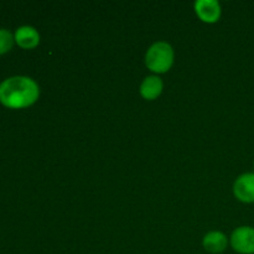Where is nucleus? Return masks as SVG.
<instances>
[{"instance_id":"6","label":"nucleus","mask_w":254,"mask_h":254,"mask_svg":"<svg viewBox=\"0 0 254 254\" xmlns=\"http://www.w3.org/2000/svg\"><path fill=\"white\" fill-rule=\"evenodd\" d=\"M15 41L22 49H34L40 41L39 32L31 26H22L15 32Z\"/></svg>"},{"instance_id":"3","label":"nucleus","mask_w":254,"mask_h":254,"mask_svg":"<svg viewBox=\"0 0 254 254\" xmlns=\"http://www.w3.org/2000/svg\"><path fill=\"white\" fill-rule=\"evenodd\" d=\"M231 245L236 252L241 254H254V228H237L232 233Z\"/></svg>"},{"instance_id":"7","label":"nucleus","mask_w":254,"mask_h":254,"mask_svg":"<svg viewBox=\"0 0 254 254\" xmlns=\"http://www.w3.org/2000/svg\"><path fill=\"white\" fill-rule=\"evenodd\" d=\"M161 91H163V82L159 77L150 76L148 78L144 79L140 87V93L148 101L155 99L156 97L160 96Z\"/></svg>"},{"instance_id":"8","label":"nucleus","mask_w":254,"mask_h":254,"mask_svg":"<svg viewBox=\"0 0 254 254\" xmlns=\"http://www.w3.org/2000/svg\"><path fill=\"white\" fill-rule=\"evenodd\" d=\"M203 247L211 253H221L227 247V238L221 232H211L203 238Z\"/></svg>"},{"instance_id":"1","label":"nucleus","mask_w":254,"mask_h":254,"mask_svg":"<svg viewBox=\"0 0 254 254\" xmlns=\"http://www.w3.org/2000/svg\"><path fill=\"white\" fill-rule=\"evenodd\" d=\"M39 98V87L29 77H11L0 84V102L9 108H25Z\"/></svg>"},{"instance_id":"4","label":"nucleus","mask_w":254,"mask_h":254,"mask_svg":"<svg viewBox=\"0 0 254 254\" xmlns=\"http://www.w3.org/2000/svg\"><path fill=\"white\" fill-rule=\"evenodd\" d=\"M236 197L246 203L254 202V174H243L236 180L233 186Z\"/></svg>"},{"instance_id":"9","label":"nucleus","mask_w":254,"mask_h":254,"mask_svg":"<svg viewBox=\"0 0 254 254\" xmlns=\"http://www.w3.org/2000/svg\"><path fill=\"white\" fill-rule=\"evenodd\" d=\"M12 42H14L12 35L7 30L0 29V55L9 51L12 46Z\"/></svg>"},{"instance_id":"5","label":"nucleus","mask_w":254,"mask_h":254,"mask_svg":"<svg viewBox=\"0 0 254 254\" xmlns=\"http://www.w3.org/2000/svg\"><path fill=\"white\" fill-rule=\"evenodd\" d=\"M198 17L205 22H216L220 19L221 7L215 0H198L195 4Z\"/></svg>"},{"instance_id":"2","label":"nucleus","mask_w":254,"mask_h":254,"mask_svg":"<svg viewBox=\"0 0 254 254\" xmlns=\"http://www.w3.org/2000/svg\"><path fill=\"white\" fill-rule=\"evenodd\" d=\"M146 66L149 69L158 73L169 71L174 62V51L166 42H156L149 49L145 57Z\"/></svg>"}]
</instances>
